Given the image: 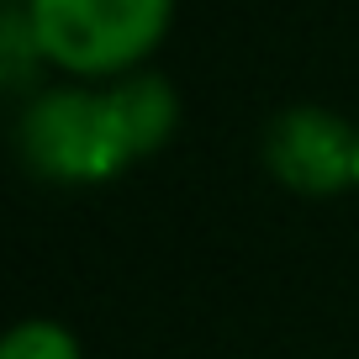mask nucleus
<instances>
[{
  "instance_id": "6",
  "label": "nucleus",
  "mask_w": 359,
  "mask_h": 359,
  "mask_svg": "<svg viewBox=\"0 0 359 359\" xmlns=\"http://www.w3.org/2000/svg\"><path fill=\"white\" fill-rule=\"evenodd\" d=\"M0 359H85V348L58 317H22L0 344Z\"/></svg>"
},
{
  "instance_id": "7",
  "label": "nucleus",
  "mask_w": 359,
  "mask_h": 359,
  "mask_svg": "<svg viewBox=\"0 0 359 359\" xmlns=\"http://www.w3.org/2000/svg\"><path fill=\"white\" fill-rule=\"evenodd\" d=\"M354 185H359V148H354Z\"/></svg>"
},
{
  "instance_id": "3",
  "label": "nucleus",
  "mask_w": 359,
  "mask_h": 359,
  "mask_svg": "<svg viewBox=\"0 0 359 359\" xmlns=\"http://www.w3.org/2000/svg\"><path fill=\"white\" fill-rule=\"evenodd\" d=\"M354 148L359 122H344L338 111L317 101L285 106L264 127V169L296 196H338L354 185Z\"/></svg>"
},
{
  "instance_id": "2",
  "label": "nucleus",
  "mask_w": 359,
  "mask_h": 359,
  "mask_svg": "<svg viewBox=\"0 0 359 359\" xmlns=\"http://www.w3.org/2000/svg\"><path fill=\"white\" fill-rule=\"evenodd\" d=\"M16 148L48 185H106L137 164L106 85L37 90L16 122Z\"/></svg>"
},
{
  "instance_id": "4",
  "label": "nucleus",
  "mask_w": 359,
  "mask_h": 359,
  "mask_svg": "<svg viewBox=\"0 0 359 359\" xmlns=\"http://www.w3.org/2000/svg\"><path fill=\"white\" fill-rule=\"evenodd\" d=\"M106 90H111V106H116V116H122L127 143H133V158L158 154V148L175 137V127H180V90L169 85L164 74L137 69V74L116 79V85H106Z\"/></svg>"
},
{
  "instance_id": "1",
  "label": "nucleus",
  "mask_w": 359,
  "mask_h": 359,
  "mask_svg": "<svg viewBox=\"0 0 359 359\" xmlns=\"http://www.w3.org/2000/svg\"><path fill=\"white\" fill-rule=\"evenodd\" d=\"M43 58L74 85L137 74L175 27V0H22Z\"/></svg>"
},
{
  "instance_id": "5",
  "label": "nucleus",
  "mask_w": 359,
  "mask_h": 359,
  "mask_svg": "<svg viewBox=\"0 0 359 359\" xmlns=\"http://www.w3.org/2000/svg\"><path fill=\"white\" fill-rule=\"evenodd\" d=\"M43 48H37V32L32 22H27L22 0H11L6 6V16H0V74H6V90H32V74L43 69Z\"/></svg>"
}]
</instances>
